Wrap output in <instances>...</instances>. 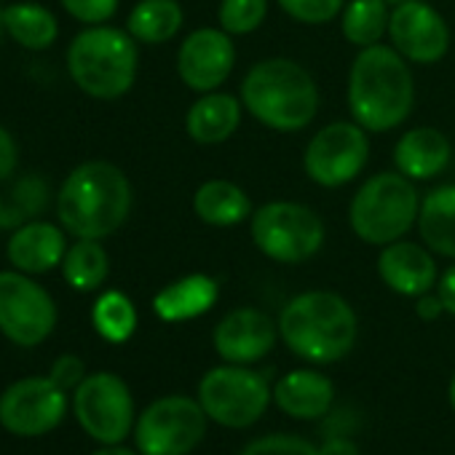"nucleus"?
Wrapping results in <instances>:
<instances>
[{
	"label": "nucleus",
	"mask_w": 455,
	"mask_h": 455,
	"mask_svg": "<svg viewBox=\"0 0 455 455\" xmlns=\"http://www.w3.org/2000/svg\"><path fill=\"white\" fill-rule=\"evenodd\" d=\"M351 118L370 134L399 129L415 105V78L410 62L386 44L359 49L346 84Z\"/></svg>",
	"instance_id": "f257e3e1"
},
{
	"label": "nucleus",
	"mask_w": 455,
	"mask_h": 455,
	"mask_svg": "<svg viewBox=\"0 0 455 455\" xmlns=\"http://www.w3.org/2000/svg\"><path fill=\"white\" fill-rule=\"evenodd\" d=\"M132 182L110 161H86L76 166L57 196L60 225L76 239H108L129 220Z\"/></svg>",
	"instance_id": "f03ea898"
},
{
	"label": "nucleus",
	"mask_w": 455,
	"mask_h": 455,
	"mask_svg": "<svg viewBox=\"0 0 455 455\" xmlns=\"http://www.w3.org/2000/svg\"><path fill=\"white\" fill-rule=\"evenodd\" d=\"M239 100L260 126L282 134H295L311 126L322 105L314 76L287 57L255 62L242 78Z\"/></svg>",
	"instance_id": "7ed1b4c3"
},
{
	"label": "nucleus",
	"mask_w": 455,
	"mask_h": 455,
	"mask_svg": "<svg viewBox=\"0 0 455 455\" xmlns=\"http://www.w3.org/2000/svg\"><path fill=\"white\" fill-rule=\"evenodd\" d=\"M359 322L351 303L330 290H308L287 300L279 314V338L284 346L311 362L332 364L351 354Z\"/></svg>",
	"instance_id": "20e7f679"
},
{
	"label": "nucleus",
	"mask_w": 455,
	"mask_h": 455,
	"mask_svg": "<svg viewBox=\"0 0 455 455\" xmlns=\"http://www.w3.org/2000/svg\"><path fill=\"white\" fill-rule=\"evenodd\" d=\"M140 52L129 30L89 25L68 49V73L73 84L94 100H118L137 81Z\"/></svg>",
	"instance_id": "39448f33"
},
{
	"label": "nucleus",
	"mask_w": 455,
	"mask_h": 455,
	"mask_svg": "<svg viewBox=\"0 0 455 455\" xmlns=\"http://www.w3.org/2000/svg\"><path fill=\"white\" fill-rule=\"evenodd\" d=\"M420 193L415 182L399 172H378L367 177L348 204L351 231L362 244L386 247L404 239L418 225Z\"/></svg>",
	"instance_id": "423d86ee"
},
{
	"label": "nucleus",
	"mask_w": 455,
	"mask_h": 455,
	"mask_svg": "<svg viewBox=\"0 0 455 455\" xmlns=\"http://www.w3.org/2000/svg\"><path fill=\"white\" fill-rule=\"evenodd\" d=\"M252 244L279 266H300L324 247L327 228L319 212L300 201H268L250 217Z\"/></svg>",
	"instance_id": "0eeeda50"
},
{
	"label": "nucleus",
	"mask_w": 455,
	"mask_h": 455,
	"mask_svg": "<svg viewBox=\"0 0 455 455\" xmlns=\"http://www.w3.org/2000/svg\"><path fill=\"white\" fill-rule=\"evenodd\" d=\"M198 402L209 420L225 428H250L274 402V391L260 372L225 362L201 378Z\"/></svg>",
	"instance_id": "6e6552de"
},
{
	"label": "nucleus",
	"mask_w": 455,
	"mask_h": 455,
	"mask_svg": "<svg viewBox=\"0 0 455 455\" xmlns=\"http://www.w3.org/2000/svg\"><path fill=\"white\" fill-rule=\"evenodd\" d=\"M206 412L198 399L185 394L161 396L142 410L134 423L140 455H188L206 434Z\"/></svg>",
	"instance_id": "1a4fd4ad"
},
{
	"label": "nucleus",
	"mask_w": 455,
	"mask_h": 455,
	"mask_svg": "<svg viewBox=\"0 0 455 455\" xmlns=\"http://www.w3.org/2000/svg\"><path fill=\"white\" fill-rule=\"evenodd\" d=\"M370 164V132L351 121L322 126L306 145L303 172L319 188H343L354 182Z\"/></svg>",
	"instance_id": "9d476101"
},
{
	"label": "nucleus",
	"mask_w": 455,
	"mask_h": 455,
	"mask_svg": "<svg viewBox=\"0 0 455 455\" xmlns=\"http://www.w3.org/2000/svg\"><path fill=\"white\" fill-rule=\"evenodd\" d=\"M81 428L100 444H121L134 431V396L116 372H92L73 391Z\"/></svg>",
	"instance_id": "9b49d317"
},
{
	"label": "nucleus",
	"mask_w": 455,
	"mask_h": 455,
	"mask_svg": "<svg viewBox=\"0 0 455 455\" xmlns=\"http://www.w3.org/2000/svg\"><path fill=\"white\" fill-rule=\"evenodd\" d=\"M57 327V303L30 274L0 271V332L14 346L33 348Z\"/></svg>",
	"instance_id": "f8f14e48"
},
{
	"label": "nucleus",
	"mask_w": 455,
	"mask_h": 455,
	"mask_svg": "<svg viewBox=\"0 0 455 455\" xmlns=\"http://www.w3.org/2000/svg\"><path fill=\"white\" fill-rule=\"evenodd\" d=\"M68 412V391L49 375L14 380L0 394V426L14 436H44L54 431Z\"/></svg>",
	"instance_id": "ddd939ff"
},
{
	"label": "nucleus",
	"mask_w": 455,
	"mask_h": 455,
	"mask_svg": "<svg viewBox=\"0 0 455 455\" xmlns=\"http://www.w3.org/2000/svg\"><path fill=\"white\" fill-rule=\"evenodd\" d=\"M388 41L410 65H436L450 52V28L426 0H402L388 17Z\"/></svg>",
	"instance_id": "4468645a"
},
{
	"label": "nucleus",
	"mask_w": 455,
	"mask_h": 455,
	"mask_svg": "<svg viewBox=\"0 0 455 455\" xmlns=\"http://www.w3.org/2000/svg\"><path fill=\"white\" fill-rule=\"evenodd\" d=\"M236 68L234 36L222 28H198L177 49V76L193 94L217 92Z\"/></svg>",
	"instance_id": "2eb2a0df"
},
{
	"label": "nucleus",
	"mask_w": 455,
	"mask_h": 455,
	"mask_svg": "<svg viewBox=\"0 0 455 455\" xmlns=\"http://www.w3.org/2000/svg\"><path fill=\"white\" fill-rule=\"evenodd\" d=\"M276 340L279 322L252 306L228 311L212 332L214 351L228 364H255L274 351Z\"/></svg>",
	"instance_id": "dca6fc26"
},
{
	"label": "nucleus",
	"mask_w": 455,
	"mask_h": 455,
	"mask_svg": "<svg viewBox=\"0 0 455 455\" xmlns=\"http://www.w3.org/2000/svg\"><path fill=\"white\" fill-rule=\"evenodd\" d=\"M378 276L391 292H396L402 298H420V295L431 292L439 282L434 252L423 242L418 244V242H407V239L380 247Z\"/></svg>",
	"instance_id": "f3484780"
},
{
	"label": "nucleus",
	"mask_w": 455,
	"mask_h": 455,
	"mask_svg": "<svg viewBox=\"0 0 455 455\" xmlns=\"http://www.w3.org/2000/svg\"><path fill=\"white\" fill-rule=\"evenodd\" d=\"M65 228H57L54 222L46 220H30L20 228L6 244L9 263L22 271V274H49L57 266H62L65 252H68V239Z\"/></svg>",
	"instance_id": "a211bd4d"
},
{
	"label": "nucleus",
	"mask_w": 455,
	"mask_h": 455,
	"mask_svg": "<svg viewBox=\"0 0 455 455\" xmlns=\"http://www.w3.org/2000/svg\"><path fill=\"white\" fill-rule=\"evenodd\" d=\"M452 161V142L434 126H415L394 145V166L412 182H426L447 172Z\"/></svg>",
	"instance_id": "6ab92c4d"
},
{
	"label": "nucleus",
	"mask_w": 455,
	"mask_h": 455,
	"mask_svg": "<svg viewBox=\"0 0 455 455\" xmlns=\"http://www.w3.org/2000/svg\"><path fill=\"white\" fill-rule=\"evenodd\" d=\"M244 105L236 94L206 92L185 113V132L198 145H220L231 140L242 126Z\"/></svg>",
	"instance_id": "aec40b11"
},
{
	"label": "nucleus",
	"mask_w": 455,
	"mask_h": 455,
	"mask_svg": "<svg viewBox=\"0 0 455 455\" xmlns=\"http://www.w3.org/2000/svg\"><path fill=\"white\" fill-rule=\"evenodd\" d=\"M217 298H220L217 279H212L209 274H188L156 292L153 311L166 324H182L212 311Z\"/></svg>",
	"instance_id": "412c9836"
},
{
	"label": "nucleus",
	"mask_w": 455,
	"mask_h": 455,
	"mask_svg": "<svg viewBox=\"0 0 455 455\" xmlns=\"http://www.w3.org/2000/svg\"><path fill=\"white\" fill-rule=\"evenodd\" d=\"M335 386L330 378H324L316 370H292L279 378L274 386V402L276 407L298 420H316L324 418L332 407Z\"/></svg>",
	"instance_id": "4be33fe9"
},
{
	"label": "nucleus",
	"mask_w": 455,
	"mask_h": 455,
	"mask_svg": "<svg viewBox=\"0 0 455 455\" xmlns=\"http://www.w3.org/2000/svg\"><path fill=\"white\" fill-rule=\"evenodd\" d=\"M193 212L204 225L234 228L252 217V201L247 190L231 180H206L193 193Z\"/></svg>",
	"instance_id": "5701e85b"
},
{
	"label": "nucleus",
	"mask_w": 455,
	"mask_h": 455,
	"mask_svg": "<svg viewBox=\"0 0 455 455\" xmlns=\"http://www.w3.org/2000/svg\"><path fill=\"white\" fill-rule=\"evenodd\" d=\"M418 234L434 255L455 260V182L436 185L420 198Z\"/></svg>",
	"instance_id": "b1692460"
},
{
	"label": "nucleus",
	"mask_w": 455,
	"mask_h": 455,
	"mask_svg": "<svg viewBox=\"0 0 455 455\" xmlns=\"http://www.w3.org/2000/svg\"><path fill=\"white\" fill-rule=\"evenodd\" d=\"M185 25V12L177 0H140L129 12L126 30L137 44L161 46L169 44Z\"/></svg>",
	"instance_id": "393cba45"
},
{
	"label": "nucleus",
	"mask_w": 455,
	"mask_h": 455,
	"mask_svg": "<svg viewBox=\"0 0 455 455\" xmlns=\"http://www.w3.org/2000/svg\"><path fill=\"white\" fill-rule=\"evenodd\" d=\"M4 28L22 49L30 52H46L49 46H54L60 36L57 17L46 6L30 4V0L4 9Z\"/></svg>",
	"instance_id": "a878e982"
},
{
	"label": "nucleus",
	"mask_w": 455,
	"mask_h": 455,
	"mask_svg": "<svg viewBox=\"0 0 455 455\" xmlns=\"http://www.w3.org/2000/svg\"><path fill=\"white\" fill-rule=\"evenodd\" d=\"M388 0H348L340 12V33L351 46L367 49L383 44V36H388Z\"/></svg>",
	"instance_id": "bb28decb"
},
{
	"label": "nucleus",
	"mask_w": 455,
	"mask_h": 455,
	"mask_svg": "<svg viewBox=\"0 0 455 455\" xmlns=\"http://www.w3.org/2000/svg\"><path fill=\"white\" fill-rule=\"evenodd\" d=\"M108 274H110V258L97 239H78L76 244L68 247L62 260V276L73 290L94 292L105 284Z\"/></svg>",
	"instance_id": "cd10ccee"
},
{
	"label": "nucleus",
	"mask_w": 455,
	"mask_h": 455,
	"mask_svg": "<svg viewBox=\"0 0 455 455\" xmlns=\"http://www.w3.org/2000/svg\"><path fill=\"white\" fill-rule=\"evenodd\" d=\"M92 324L102 340L121 346L137 330V308L121 290H108L92 306Z\"/></svg>",
	"instance_id": "c85d7f7f"
},
{
	"label": "nucleus",
	"mask_w": 455,
	"mask_h": 455,
	"mask_svg": "<svg viewBox=\"0 0 455 455\" xmlns=\"http://www.w3.org/2000/svg\"><path fill=\"white\" fill-rule=\"evenodd\" d=\"M49 204V185L44 177L38 174H28L22 177L12 193L9 201H4V217H6V228H20L30 220H36Z\"/></svg>",
	"instance_id": "c756f323"
},
{
	"label": "nucleus",
	"mask_w": 455,
	"mask_h": 455,
	"mask_svg": "<svg viewBox=\"0 0 455 455\" xmlns=\"http://www.w3.org/2000/svg\"><path fill=\"white\" fill-rule=\"evenodd\" d=\"M268 17V0H220L217 28L228 36H252Z\"/></svg>",
	"instance_id": "7c9ffc66"
},
{
	"label": "nucleus",
	"mask_w": 455,
	"mask_h": 455,
	"mask_svg": "<svg viewBox=\"0 0 455 455\" xmlns=\"http://www.w3.org/2000/svg\"><path fill=\"white\" fill-rule=\"evenodd\" d=\"M276 4L290 20L308 28H319L338 20L348 0H276Z\"/></svg>",
	"instance_id": "2f4dec72"
},
{
	"label": "nucleus",
	"mask_w": 455,
	"mask_h": 455,
	"mask_svg": "<svg viewBox=\"0 0 455 455\" xmlns=\"http://www.w3.org/2000/svg\"><path fill=\"white\" fill-rule=\"evenodd\" d=\"M239 455H322V450L298 434H268L252 439Z\"/></svg>",
	"instance_id": "473e14b6"
},
{
	"label": "nucleus",
	"mask_w": 455,
	"mask_h": 455,
	"mask_svg": "<svg viewBox=\"0 0 455 455\" xmlns=\"http://www.w3.org/2000/svg\"><path fill=\"white\" fill-rule=\"evenodd\" d=\"M121 0H62L65 12L81 25H105L116 17Z\"/></svg>",
	"instance_id": "72a5a7b5"
},
{
	"label": "nucleus",
	"mask_w": 455,
	"mask_h": 455,
	"mask_svg": "<svg viewBox=\"0 0 455 455\" xmlns=\"http://www.w3.org/2000/svg\"><path fill=\"white\" fill-rule=\"evenodd\" d=\"M49 378H52L60 388L76 391V388L81 386V380L86 378V364H84V359H78V356H73V354H62V356L52 364Z\"/></svg>",
	"instance_id": "f704fd0d"
},
{
	"label": "nucleus",
	"mask_w": 455,
	"mask_h": 455,
	"mask_svg": "<svg viewBox=\"0 0 455 455\" xmlns=\"http://www.w3.org/2000/svg\"><path fill=\"white\" fill-rule=\"evenodd\" d=\"M17 164H20L17 142H14V137H12V132L6 126H0V180L12 177Z\"/></svg>",
	"instance_id": "c9c22d12"
},
{
	"label": "nucleus",
	"mask_w": 455,
	"mask_h": 455,
	"mask_svg": "<svg viewBox=\"0 0 455 455\" xmlns=\"http://www.w3.org/2000/svg\"><path fill=\"white\" fill-rule=\"evenodd\" d=\"M436 295H439L444 311L455 316V263L439 276V282H436Z\"/></svg>",
	"instance_id": "e433bc0d"
},
{
	"label": "nucleus",
	"mask_w": 455,
	"mask_h": 455,
	"mask_svg": "<svg viewBox=\"0 0 455 455\" xmlns=\"http://www.w3.org/2000/svg\"><path fill=\"white\" fill-rule=\"evenodd\" d=\"M415 300H418V303H415V314H418L423 322H434V319H439L442 314H447L444 306H442V300H439V295L426 292V295H420V298H415Z\"/></svg>",
	"instance_id": "4c0bfd02"
},
{
	"label": "nucleus",
	"mask_w": 455,
	"mask_h": 455,
	"mask_svg": "<svg viewBox=\"0 0 455 455\" xmlns=\"http://www.w3.org/2000/svg\"><path fill=\"white\" fill-rule=\"evenodd\" d=\"M319 450H322V455H359V447L346 436H332Z\"/></svg>",
	"instance_id": "58836bf2"
},
{
	"label": "nucleus",
	"mask_w": 455,
	"mask_h": 455,
	"mask_svg": "<svg viewBox=\"0 0 455 455\" xmlns=\"http://www.w3.org/2000/svg\"><path fill=\"white\" fill-rule=\"evenodd\" d=\"M92 455H137L134 450L124 447V444H102L100 450H94Z\"/></svg>",
	"instance_id": "ea45409f"
},
{
	"label": "nucleus",
	"mask_w": 455,
	"mask_h": 455,
	"mask_svg": "<svg viewBox=\"0 0 455 455\" xmlns=\"http://www.w3.org/2000/svg\"><path fill=\"white\" fill-rule=\"evenodd\" d=\"M447 396H450V404H452V410H455V372H452V378H450V388H447Z\"/></svg>",
	"instance_id": "a19ab883"
},
{
	"label": "nucleus",
	"mask_w": 455,
	"mask_h": 455,
	"mask_svg": "<svg viewBox=\"0 0 455 455\" xmlns=\"http://www.w3.org/2000/svg\"><path fill=\"white\" fill-rule=\"evenodd\" d=\"M6 228V217H4V198H0V231Z\"/></svg>",
	"instance_id": "79ce46f5"
},
{
	"label": "nucleus",
	"mask_w": 455,
	"mask_h": 455,
	"mask_svg": "<svg viewBox=\"0 0 455 455\" xmlns=\"http://www.w3.org/2000/svg\"><path fill=\"white\" fill-rule=\"evenodd\" d=\"M6 33V28H4V9H0V36Z\"/></svg>",
	"instance_id": "37998d69"
}]
</instances>
